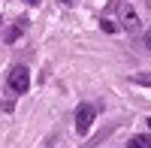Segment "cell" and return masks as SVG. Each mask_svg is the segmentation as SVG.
Returning a JSON list of instances; mask_svg holds the SVG:
<instances>
[{"label":"cell","instance_id":"9","mask_svg":"<svg viewBox=\"0 0 151 148\" xmlns=\"http://www.w3.org/2000/svg\"><path fill=\"white\" fill-rule=\"evenodd\" d=\"M145 121H148V130H151V118H145Z\"/></svg>","mask_w":151,"mask_h":148},{"label":"cell","instance_id":"6","mask_svg":"<svg viewBox=\"0 0 151 148\" xmlns=\"http://www.w3.org/2000/svg\"><path fill=\"white\" fill-rule=\"evenodd\" d=\"M24 27H27V24H24V21H18V24H15V27H12V30L6 33V42H15V40H18V36L24 33Z\"/></svg>","mask_w":151,"mask_h":148},{"label":"cell","instance_id":"3","mask_svg":"<svg viewBox=\"0 0 151 148\" xmlns=\"http://www.w3.org/2000/svg\"><path fill=\"white\" fill-rule=\"evenodd\" d=\"M94 118H97V109H94L91 103H82L79 109H76V133H79V136H85V133L91 130Z\"/></svg>","mask_w":151,"mask_h":148},{"label":"cell","instance_id":"7","mask_svg":"<svg viewBox=\"0 0 151 148\" xmlns=\"http://www.w3.org/2000/svg\"><path fill=\"white\" fill-rule=\"evenodd\" d=\"M142 40H145V48H151V30H145V33H142Z\"/></svg>","mask_w":151,"mask_h":148},{"label":"cell","instance_id":"8","mask_svg":"<svg viewBox=\"0 0 151 148\" xmlns=\"http://www.w3.org/2000/svg\"><path fill=\"white\" fill-rule=\"evenodd\" d=\"M27 3H30V6H36V3H40V0H27Z\"/></svg>","mask_w":151,"mask_h":148},{"label":"cell","instance_id":"10","mask_svg":"<svg viewBox=\"0 0 151 148\" xmlns=\"http://www.w3.org/2000/svg\"><path fill=\"white\" fill-rule=\"evenodd\" d=\"M60 3H73V0H60Z\"/></svg>","mask_w":151,"mask_h":148},{"label":"cell","instance_id":"2","mask_svg":"<svg viewBox=\"0 0 151 148\" xmlns=\"http://www.w3.org/2000/svg\"><path fill=\"white\" fill-rule=\"evenodd\" d=\"M118 27L127 30V33H139L142 30V21L136 15V9L130 3H118Z\"/></svg>","mask_w":151,"mask_h":148},{"label":"cell","instance_id":"4","mask_svg":"<svg viewBox=\"0 0 151 148\" xmlns=\"http://www.w3.org/2000/svg\"><path fill=\"white\" fill-rule=\"evenodd\" d=\"M130 148H151V133H136L130 139Z\"/></svg>","mask_w":151,"mask_h":148},{"label":"cell","instance_id":"1","mask_svg":"<svg viewBox=\"0 0 151 148\" xmlns=\"http://www.w3.org/2000/svg\"><path fill=\"white\" fill-rule=\"evenodd\" d=\"M6 85L12 94H27L30 91V70L27 67H12L9 76H6Z\"/></svg>","mask_w":151,"mask_h":148},{"label":"cell","instance_id":"5","mask_svg":"<svg viewBox=\"0 0 151 148\" xmlns=\"http://www.w3.org/2000/svg\"><path fill=\"white\" fill-rule=\"evenodd\" d=\"M100 27H103L106 33H118V30H121V27H118V21L112 18V15H103V18H100Z\"/></svg>","mask_w":151,"mask_h":148}]
</instances>
